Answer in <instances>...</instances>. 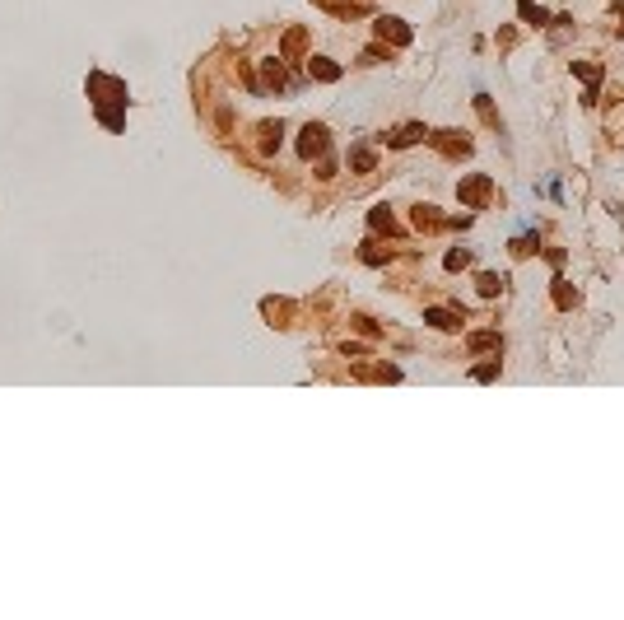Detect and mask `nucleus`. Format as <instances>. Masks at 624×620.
Returning <instances> with one entry per match:
<instances>
[{"label":"nucleus","instance_id":"f257e3e1","mask_svg":"<svg viewBox=\"0 0 624 620\" xmlns=\"http://www.w3.org/2000/svg\"><path fill=\"white\" fill-rule=\"evenodd\" d=\"M89 98L98 103V117H103V126L108 131H122V108L126 103V84L122 79H108V75H89Z\"/></svg>","mask_w":624,"mask_h":620},{"label":"nucleus","instance_id":"f03ea898","mask_svg":"<svg viewBox=\"0 0 624 620\" xmlns=\"http://www.w3.org/2000/svg\"><path fill=\"white\" fill-rule=\"evenodd\" d=\"M457 196H461V205L480 210V205L494 196V178H490V173H470V178H461V182H457Z\"/></svg>","mask_w":624,"mask_h":620},{"label":"nucleus","instance_id":"7ed1b4c3","mask_svg":"<svg viewBox=\"0 0 624 620\" xmlns=\"http://www.w3.org/2000/svg\"><path fill=\"white\" fill-rule=\"evenodd\" d=\"M326 149H331V131H326L322 122H308V126L299 131V154H303V159H322Z\"/></svg>","mask_w":624,"mask_h":620},{"label":"nucleus","instance_id":"20e7f679","mask_svg":"<svg viewBox=\"0 0 624 620\" xmlns=\"http://www.w3.org/2000/svg\"><path fill=\"white\" fill-rule=\"evenodd\" d=\"M420 140H429V126L424 122H405V126H396L387 136V145L391 149H410V145H420Z\"/></svg>","mask_w":624,"mask_h":620},{"label":"nucleus","instance_id":"39448f33","mask_svg":"<svg viewBox=\"0 0 624 620\" xmlns=\"http://www.w3.org/2000/svg\"><path fill=\"white\" fill-rule=\"evenodd\" d=\"M429 140H434V145L443 149L447 159H457V154H470V140L461 136V131H438V136H434V131H429Z\"/></svg>","mask_w":624,"mask_h":620},{"label":"nucleus","instance_id":"423d86ee","mask_svg":"<svg viewBox=\"0 0 624 620\" xmlns=\"http://www.w3.org/2000/svg\"><path fill=\"white\" fill-rule=\"evenodd\" d=\"M424 322L438 327V331H457L461 327V313H457V308H424Z\"/></svg>","mask_w":624,"mask_h":620},{"label":"nucleus","instance_id":"0eeeda50","mask_svg":"<svg viewBox=\"0 0 624 620\" xmlns=\"http://www.w3.org/2000/svg\"><path fill=\"white\" fill-rule=\"evenodd\" d=\"M378 38L391 42V47H405V42H410V28H405L401 19H378Z\"/></svg>","mask_w":624,"mask_h":620},{"label":"nucleus","instance_id":"6e6552de","mask_svg":"<svg viewBox=\"0 0 624 620\" xmlns=\"http://www.w3.org/2000/svg\"><path fill=\"white\" fill-rule=\"evenodd\" d=\"M308 75L322 79V84H335V79H340V66H335L331 57H308Z\"/></svg>","mask_w":624,"mask_h":620},{"label":"nucleus","instance_id":"1a4fd4ad","mask_svg":"<svg viewBox=\"0 0 624 620\" xmlns=\"http://www.w3.org/2000/svg\"><path fill=\"white\" fill-rule=\"evenodd\" d=\"M466 350H470V355H490V350H503V336H499V331H470Z\"/></svg>","mask_w":624,"mask_h":620},{"label":"nucleus","instance_id":"9d476101","mask_svg":"<svg viewBox=\"0 0 624 620\" xmlns=\"http://www.w3.org/2000/svg\"><path fill=\"white\" fill-rule=\"evenodd\" d=\"M261 70H266V84H270V89H289V75H284V57L261 61Z\"/></svg>","mask_w":624,"mask_h":620},{"label":"nucleus","instance_id":"9b49d317","mask_svg":"<svg viewBox=\"0 0 624 620\" xmlns=\"http://www.w3.org/2000/svg\"><path fill=\"white\" fill-rule=\"evenodd\" d=\"M326 14H335V19H359L364 14V5H354V0H317Z\"/></svg>","mask_w":624,"mask_h":620},{"label":"nucleus","instance_id":"f8f14e48","mask_svg":"<svg viewBox=\"0 0 624 620\" xmlns=\"http://www.w3.org/2000/svg\"><path fill=\"white\" fill-rule=\"evenodd\" d=\"M517 10H522V23H536V28H545L550 23V14L536 5V0H517Z\"/></svg>","mask_w":624,"mask_h":620},{"label":"nucleus","instance_id":"ddd939ff","mask_svg":"<svg viewBox=\"0 0 624 620\" xmlns=\"http://www.w3.org/2000/svg\"><path fill=\"white\" fill-rule=\"evenodd\" d=\"M279 136H284V126H279V122H266V126H261V154H275V149H279Z\"/></svg>","mask_w":624,"mask_h":620},{"label":"nucleus","instance_id":"4468645a","mask_svg":"<svg viewBox=\"0 0 624 620\" xmlns=\"http://www.w3.org/2000/svg\"><path fill=\"white\" fill-rule=\"evenodd\" d=\"M368 224L378 229V234H382V229H387V234H396V219H391L387 205H373V210H368Z\"/></svg>","mask_w":624,"mask_h":620},{"label":"nucleus","instance_id":"2eb2a0df","mask_svg":"<svg viewBox=\"0 0 624 620\" xmlns=\"http://www.w3.org/2000/svg\"><path fill=\"white\" fill-rule=\"evenodd\" d=\"M415 229H443V214H438L434 205H420V210H415Z\"/></svg>","mask_w":624,"mask_h":620},{"label":"nucleus","instance_id":"dca6fc26","mask_svg":"<svg viewBox=\"0 0 624 620\" xmlns=\"http://www.w3.org/2000/svg\"><path fill=\"white\" fill-rule=\"evenodd\" d=\"M531 252H541V234H522V238H513V257H531Z\"/></svg>","mask_w":624,"mask_h":620},{"label":"nucleus","instance_id":"f3484780","mask_svg":"<svg viewBox=\"0 0 624 620\" xmlns=\"http://www.w3.org/2000/svg\"><path fill=\"white\" fill-rule=\"evenodd\" d=\"M499 373H503V364L490 360V364H475V369H470V378H475V383H494Z\"/></svg>","mask_w":624,"mask_h":620},{"label":"nucleus","instance_id":"a211bd4d","mask_svg":"<svg viewBox=\"0 0 624 620\" xmlns=\"http://www.w3.org/2000/svg\"><path fill=\"white\" fill-rule=\"evenodd\" d=\"M480 294H485V299H494V294H499L503 289V275H494V271H480Z\"/></svg>","mask_w":624,"mask_h":620},{"label":"nucleus","instance_id":"6ab92c4d","mask_svg":"<svg viewBox=\"0 0 624 620\" xmlns=\"http://www.w3.org/2000/svg\"><path fill=\"white\" fill-rule=\"evenodd\" d=\"M555 304L573 308V304H578V289H569V280H555Z\"/></svg>","mask_w":624,"mask_h":620},{"label":"nucleus","instance_id":"aec40b11","mask_svg":"<svg viewBox=\"0 0 624 620\" xmlns=\"http://www.w3.org/2000/svg\"><path fill=\"white\" fill-rule=\"evenodd\" d=\"M443 266H447V271H466V266H470V252H466V248L447 252V261H443Z\"/></svg>","mask_w":624,"mask_h":620},{"label":"nucleus","instance_id":"412c9836","mask_svg":"<svg viewBox=\"0 0 624 620\" xmlns=\"http://www.w3.org/2000/svg\"><path fill=\"white\" fill-rule=\"evenodd\" d=\"M359 257H364L368 266H382V261H387V252H382L378 243H364V252H359Z\"/></svg>","mask_w":624,"mask_h":620},{"label":"nucleus","instance_id":"4be33fe9","mask_svg":"<svg viewBox=\"0 0 624 620\" xmlns=\"http://www.w3.org/2000/svg\"><path fill=\"white\" fill-rule=\"evenodd\" d=\"M349 163H354L359 173H368V168H373V149H354V154H349Z\"/></svg>","mask_w":624,"mask_h":620},{"label":"nucleus","instance_id":"5701e85b","mask_svg":"<svg viewBox=\"0 0 624 620\" xmlns=\"http://www.w3.org/2000/svg\"><path fill=\"white\" fill-rule=\"evenodd\" d=\"M303 42H308V38H303V28H294V33L284 38V57H294V52H303Z\"/></svg>","mask_w":624,"mask_h":620}]
</instances>
